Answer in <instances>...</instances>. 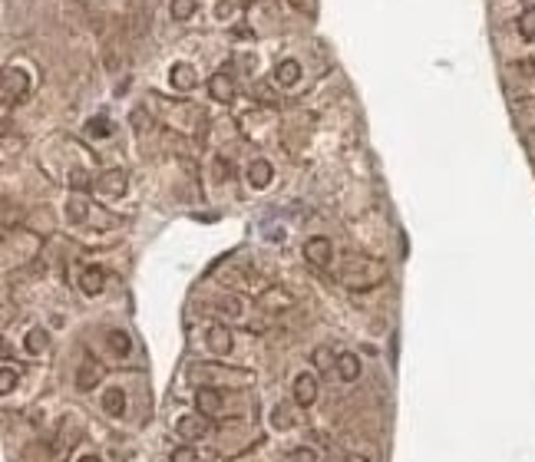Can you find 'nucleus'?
<instances>
[{"label":"nucleus","instance_id":"6ab92c4d","mask_svg":"<svg viewBox=\"0 0 535 462\" xmlns=\"http://www.w3.org/2000/svg\"><path fill=\"white\" fill-rule=\"evenodd\" d=\"M86 215H89L86 199H80V195H73V199L66 201V218H70L73 225H80V222H86Z\"/></svg>","mask_w":535,"mask_h":462},{"label":"nucleus","instance_id":"39448f33","mask_svg":"<svg viewBox=\"0 0 535 462\" xmlns=\"http://www.w3.org/2000/svg\"><path fill=\"white\" fill-rule=\"evenodd\" d=\"M294 400H298L301 406H311V403L317 400V376L298 374V380H294Z\"/></svg>","mask_w":535,"mask_h":462},{"label":"nucleus","instance_id":"b1692460","mask_svg":"<svg viewBox=\"0 0 535 462\" xmlns=\"http://www.w3.org/2000/svg\"><path fill=\"white\" fill-rule=\"evenodd\" d=\"M519 33H522L525 40H535V7L519 17Z\"/></svg>","mask_w":535,"mask_h":462},{"label":"nucleus","instance_id":"2eb2a0df","mask_svg":"<svg viewBox=\"0 0 535 462\" xmlns=\"http://www.w3.org/2000/svg\"><path fill=\"white\" fill-rule=\"evenodd\" d=\"M103 281H106V275H103L100 268H83V275H80V288H83V294H100L103 291Z\"/></svg>","mask_w":535,"mask_h":462},{"label":"nucleus","instance_id":"aec40b11","mask_svg":"<svg viewBox=\"0 0 535 462\" xmlns=\"http://www.w3.org/2000/svg\"><path fill=\"white\" fill-rule=\"evenodd\" d=\"M47 344H50V334H47L43 327H33V330L27 334V350H30V353H43Z\"/></svg>","mask_w":535,"mask_h":462},{"label":"nucleus","instance_id":"20e7f679","mask_svg":"<svg viewBox=\"0 0 535 462\" xmlns=\"http://www.w3.org/2000/svg\"><path fill=\"white\" fill-rule=\"evenodd\" d=\"M258 307L268 311V314H278L281 307H294V298H291L287 291H281V288H264L262 298H258Z\"/></svg>","mask_w":535,"mask_h":462},{"label":"nucleus","instance_id":"412c9836","mask_svg":"<svg viewBox=\"0 0 535 462\" xmlns=\"http://www.w3.org/2000/svg\"><path fill=\"white\" fill-rule=\"evenodd\" d=\"M199 7V0H172V17L175 20H188Z\"/></svg>","mask_w":535,"mask_h":462},{"label":"nucleus","instance_id":"5701e85b","mask_svg":"<svg viewBox=\"0 0 535 462\" xmlns=\"http://www.w3.org/2000/svg\"><path fill=\"white\" fill-rule=\"evenodd\" d=\"M86 132H89V136H96V139H103V136H110V132H112V125H110V119H106V116H96V119H89Z\"/></svg>","mask_w":535,"mask_h":462},{"label":"nucleus","instance_id":"f8f14e48","mask_svg":"<svg viewBox=\"0 0 535 462\" xmlns=\"http://www.w3.org/2000/svg\"><path fill=\"white\" fill-rule=\"evenodd\" d=\"M100 374H103L100 363L86 357V360H83V367H80V374H76V387H80V390H93V387H96V380H100Z\"/></svg>","mask_w":535,"mask_h":462},{"label":"nucleus","instance_id":"423d86ee","mask_svg":"<svg viewBox=\"0 0 535 462\" xmlns=\"http://www.w3.org/2000/svg\"><path fill=\"white\" fill-rule=\"evenodd\" d=\"M209 429H212L209 416H182L179 419V436L182 439H202Z\"/></svg>","mask_w":535,"mask_h":462},{"label":"nucleus","instance_id":"a211bd4d","mask_svg":"<svg viewBox=\"0 0 535 462\" xmlns=\"http://www.w3.org/2000/svg\"><path fill=\"white\" fill-rule=\"evenodd\" d=\"M106 344H110V350L116 353V357H126L129 347H133V340H129L126 330H110V334H106Z\"/></svg>","mask_w":535,"mask_h":462},{"label":"nucleus","instance_id":"4468645a","mask_svg":"<svg viewBox=\"0 0 535 462\" xmlns=\"http://www.w3.org/2000/svg\"><path fill=\"white\" fill-rule=\"evenodd\" d=\"M271 165L264 162V159H255V162L248 165V185L251 188H264L268 182H271Z\"/></svg>","mask_w":535,"mask_h":462},{"label":"nucleus","instance_id":"7ed1b4c3","mask_svg":"<svg viewBox=\"0 0 535 462\" xmlns=\"http://www.w3.org/2000/svg\"><path fill=\"white\" fill-rule=\"evenodd\" d=\"M304 258H308L311 264H317V268H324V264L334 258V248H331V241L321 238V235L308 238V241H304Z\"/></svg>","mask_w":535,"mask_h":462},{"label":"nucleus","instance_id":"7c9ffc66","mask_svg":"<svg viewBox=\"0 0 535 462\" xmlns=\"http://www.w3.org/2000/svg\"><path fill=\"white\" fill-rule=\"evenodd\" d=\"M347 462H370V459H367V456H357V452H350Z\"/></svg>","mask_w":535,"mask_h":462},{"label":"nucleus","instance_id":"ddd939ff","mask_svg":"<svg viewBox=\"0 0 535 462\" xmlns=\"http://www.w3.org/2000/svg\"><path fill=\"white\" fill-rule=\"evenodd\" d=\"M169 76H172V86L175 89H192L199 79H195V70L188 66V63H175L172 70H169Z\"/></svg>","mask_w":535,"mask_h":462},{"label":"nucleus","instance_id":"bb28decb","mask_svg":"<svg viewBox=\"0 0 535 462\" xmlns=\"http://www.w3.org/2000/svg\"><path fill=\"white\" fill-rule=\"evenodd\" d=\"M169 462H199V452L192 446H179V449H172V459Z\"/></svg>","mask_w":535,"mask_h":462},{"label":"nucleus","instance_id":"6e6552de","mask_svg":"<svg viewBox=\"0 0 535 462\" xmlns=\"http://www.w3.org/2000/svg\"><path fill=\"white\" fill-rule=\"evenodd\" d=\"M235 347V340H232V330L228 327H209V350L218 353V357H228Z\"/></svg>","mask_w":535,"mask_h":462},{"label":"nucleus","instance_id":"cd10ccee","mask_svg":"<svg viewBox=\"0 0 535 462\" xmlns=\"http://www.w3.org/2000/svg\"><path fill=\"white\" fill-rule=\"evenodd\" d=\"M13 383H17V376H13L10 367H3V374H0V393H10Z\"/></svg>","mask_w":535,"mask_h":462},{"label":"nucleus","instance_id":"c85d7f7f","mask_svg":"<svg viewBox=\"0 0 535 462\" xmlns=\"http://www.w3.org/2000/svg\"><path fill=\"white\" fill-rule=\"evenodd\" d=\"M291 462H317V452L314 449H294L291 452Z\"/></svg>","mask_w":535,"mask_h":462},{"label":"nucleus","instance_id":"a878e982","mask_svg":"<svg viewBox=\"0 0 535 462\" xmlns=\"http://www.w3.org/2000/svg\"><path fill=\"white\" fill-rule=\"evenodd\" d=\"M271 423L278 426V429H291V423H294V419H291V410H287V406H274Z\"/></svg>","mask_w":535,"mask_h":462},{"label":"nucleus","instance_id":"f257e3e1","mask_svg":"<svg viewBox=\"0 0 535 462\" xmlns=\"http://www.w3.org/2000/svg\"><path fill=\"white\" fill-rule=\"evenodd\" d=\"M386 277V268L374 258H357V254H347L344 264H340V281L347 288H377Z\"/></svg>","mask_w":535,"mask_h":462},{"label":"nucleus","instance_id":"9d476101","mask_svg":"<svg viewBox=\"0 0 535 462\" xmlns=\"http://www.w3.org/2000/svg\"><path fill=\"white\" fill-rule=\"evenodd\" d=\"M209 93H212V100H218V102H228L232 96H235V83H232L228 70H222V73L212 76V83H209Z\"/></svg>","mask_w":535,"mask_h":462},{"label":"nucleus","instance_id":"4be33fe9","mask_svg":"<svg viewBox=\"0 0 535 462\" xmlns=\"http://www.w3.org/2000/svg\"><path fill=\"white\" fill-rule=\"evenodd\" d=\"M218 311H222L225 317H241V298H235V294L222 298L218 300Z\"/></svg>","mask_w":535,"mask_h":462},{"label":"nucleus","instance_id":"9b49d317","mask_svg":"<svg viewBox=\"0 0 535 462\" xmlns=\"http://www.w3.org/2000/svg\"><path fill=\"white\" fill-rule=\"evenodd\" d=\"M298 79H301V63L298 60L278 63V70H274V83H278V86H294Z\"/></svg>","mask_w":535,"mask_h":462},{"label":"nucleus","instance_id":"f3484780","mask_svg":"<svg viewBox=\"0 0 535 462\" xmlns=\"http://www.w3.org/2000/svg\"><path fill=\"white\" fill-rule=\"evenodd\" d=\"M337 374H340V380H357L361 376V360L354 357V353H340L337 357Z\"/></svg>","mask_w":535,"mask_h":462},{"label":"nucleus","instance_id":"0eeeda50","mask_svg":"<svg viewBox=\"0 0 535 462\" xmlns=\"http://www.w3.org/2000/svg\"><path fill=\"white\" fill-rule=\"evenodd\" d=\"M195 406H199L202 416H218V413H222V393L212 387H202L199 393H195Z\"/></svg>","mask_w":535,"mask_h":462},{"label":"nucleus","instance_id":"dca6fc26","mask_svg":"<svg viewBox=\"0 0 535 462\" xmlns=\"http://www.w3.org/2000/svg\"><path fill=\"white\" fill-rule=\"evenodd\" d=\"M103 410L110 413V416H123V410H126V393L119 387H112V390H106L103 393Z\"/></svg>","mask_w":535,"mask_h":462},{"label":"nucleus","instance_id":"f03ea898","mask_svg":"<svg viewBox=\"0 0 535 462\" xmlns=\"http://www.w3.org/2000/svg\"><path fill=\"white\" fill-rule=\"evenodd\" d=\"M27 86H30V79H27L24 70H7L3 73V106H10V102L24 100L27 96Z\"/></svg>","mask_w":535,"mask_h":462},{"label":"nucleus","instance_id":"2f4dec72","mask_svg":"<svg viewBox=\"0 0 535 462\" xmlns=\"http://www.w3.org/2000/svg\"><path fill=\"white\" fill-rule=\"evenodd\" d=\"M80 462H100V459H96V456H83V459H80Z\"/></svg>","mask_w":535,"mask_h":462},{"label":"nucleus","instance_id":"1a4fd4ad","mask_svg":"<svg viewBox=\"0 0 535 462\" xmlns=\"http://www.w3.org/2000/svg\"><path fill=\"white\" fill-rule=\"evenodd\" d=\"M126 185H129V175H126L123 169H110V172L96 182V188H100V192H106V195H123Z\"/></svg>","mask_w":535,"mask_h":462},{"label":"nucleus","instance_id":"393cba45","mask_svg":"<svg viewBox=\"0 0 535 462\" xmlns=\"http://www.w3.org/2000/svg\"><path fill=\"white\" fill-rule=\"evenodd\" d=\"M70 185H73L76 192H86V188L93 185V178H89L86 169H73V172H70Z\"/></svg>","mask_w":535,"mask_h":462},{"label":"nucleus","instance_id":"c756f323","mask_svg":"<svg viewBox=\"0 0 535 462\" xmlns=\"http://www.w3.org/2000/svg\"><path fill=\"white\" fill-rule=\"evenodd\" d=\"M327 357H331L327 350H314V363H317V370H327V367H331V363H327Z\"/></svg>","mask_w":535,"mask_h":462}]
</instances>
